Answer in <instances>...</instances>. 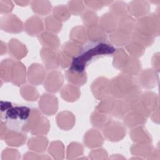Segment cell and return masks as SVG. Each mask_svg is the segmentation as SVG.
<instances>
[{"mask_svg":"<svg viewBox=\"0 0 160 160\" xmlns=\"http://www.w3.org/2000/svg\"><path fill=\"white\" fill-rule=\"evenodd\" d=\"M115 50L113 46L106 41L90 42L82 46L81 52L72 58L69 69L79 72H84L88 64L94 58L100 56L111 54Z\"/></svg>","mask_w":160,"mask_h":160,"instance_id":"6da1fadb","label":"cell"},{"mask_svg":"<svg viewBox=\"0 0 160 160\" xmlns=\"http://www.w3.org/2000/svg\"><path fill=\"white\" fill-rule=\"evenodd\" d=\"M30 114L31 109L27 106H12L1 112V120L5 122L9 129L23 132Z\"/></svg>","mask_w":160,"mask_h":160,"instance_id":"7a4b0ae2","label":"cell"},{"mask_svg":"<svg viewBox=\"0 0 160 160\" xmlns=\"http://www.w3.org/2000/svg\"><path fill=\"white\" fill-rule=\"evenodd\" d=\"M137 81L128 74L122 72L110 81V95L115 99H122Z\"/></svg>","mask_w":160,"mask_h":160,"instance_id":"3957f363","label":"cell"},{"mask_svg":"<svg viewBox=\"0 0 160 160\" xmlns=\"http://www.w3.org/2000/svg\"><path fill=\"white\" fill-rule=\"evenodd\" d=\"M135 29L153 36L159 34V18L155 14H151L140 18L136 21Z\"/></svg>","mask_w":160,"mask_h":160,"instance_id":"277c9868","label":"cell"},{"mask_svg":"<svg viewBox=\"0 0 160 160\" xmlns=\"http://www.w3.org/2000/svg\"><path fill=\"white\" fill-rule=\"evenodd\" d=\"M102 129L105 138L113 142L121 141L124 138L126 133L124 126L118 121H111Z\"/></svg>","mask_w":160,"mask_h":160,"instance_id":"5b68a950","label":"cell"},{"mask_svg":"<svg viewBox=\"0 0 160 160\" xmlns=\"http://www.w3.org/2000/svg\"><path fill=\"white\" fill-rule=\"evenodd\" d=\"M0 27L2 31L7 32L19 33L22 31L24 25L16 15L8 14L1 18Z\"/></svg>","mask_w":160,"mask_h":160,"instance_id":"8992f818","label":"cell"},{"mask_svg":"<svg viewBox=\"0 0 160 160\" xmlns=\"http://www.w3.org/2000/svg\"><path fill=\"white\" fill-rule=\"evenodd\" d=\"M91 88L94 98L101 100L110 95V81L104 77L98 78L92 83Z\"/></svg>","mask_w":160,"mask_h":160,"instance_id":"52a82bcc","label":"cell"},{"mask_svg":"<svg viewBox=\"0 0 160 160\" xmlns=\"http://www.w3.org/2000/svg\"><path fill=\"white\" fill-rule=\"evenodd\" d=\"M39 107L41 111L46 115L52 116L58 111V98L51 94H43L39 101Z\"/></svg>","mask_w":160,"mask_h":160,"instance_id":"ba28073f","label":"cell"},{"mask_svg":"<svg viewBox=\"0 0 160 160\" xmlns=\"http://www.w3.org/2000/svg\"><path fill=\"white\" fill-rule=\"evenodd\" d=\"M64 77L62 73L58 71L53 70L46 76L44 87L46 91L50 92H56L62 87Z\"/></svg>","mask_w":160,"mask_h":160,"instance_id":"9c48e42d","label":"cell"},{"mask_svg":"<svg viewBox=\"0 0 160 160\" xmlns=\"http://www.w3.org/2000/svg\"><path fill=\"white\" fill-rule=\"evenodd\" d=\"M46 71L44 67L38 63L32 64L28 71V79L32 84L38 86L41 84L46 78Z\"/></svg>","mask_w":160,"mask_h":160,"instance_id":"30bf717a","label":"cell"},{"mask_svg":"<svg viewBox=\"0 0 160 160\" xmlns=\"http://www.w3.org/2000/svg\"><path fill=\"white\" fill-rule=\"evenodd\" d=\"M138 76L137 82L138 84L143 88H153L158 82V76L155 70L146 69L141 71Z\"/></svg>","mask_w":160,"mask_h":160,"instance_id":"8fae6325","label":"cell"},{"mask_svg":"<svg viewBox=\"0 0 160 160\" xmlns=\"http://www.w3.org/2000/svg\"><path fill=\"white\" fill-rule=\"evenodd\" d=\"M58 52L56 51L42 48L40 51L41 59L45 68L48 70H53L58 68Z\"/></svg>","mask_w":160,"mask_h":160,"instance_id":"7c38bea8","label":"cell"},{"mask_svg":"<svg viewBox=\"0 0 160 160\" xmlns=\"http://www.w3.org/2000/svg\"><path fill=\"white\" fill-rule=\"evenodd\" d=\"M24 28L29 36H36L41 34L44 29V26L41 19L37 16H33L26 20Z\"/></svg>","mask_w":160,"mask_h":160,"instance_id":"4fadbf2b","label":"cell"},{"mask_svg":"<svg viewBox=\"0 0 160 160\" xmlns=\"http://www.w3.org/2000/svg\"><path fill=\"white\" fill-rule=\"evenodd\" d=\"M149 9V4L145 1H133L128 5V12L136 18H142L146 16Z\"/></svg>","mask_w":160,"mask_h":160,"instance_id":"5bb4252c","label":"cell"},{"mask_svg":"<svg viewBox=\"0 0 160 160\" xmlns=\"http://www.w3.org/2000/svg\"><path fill=\"white\" fill-rule=\"evenodd\" d=\"M26 138L27 136L24 132L9 129L2 139L10 146L19 147L26 142Z\"/></svg>","mask_w":160,"mask_h":160,"instance_id":"9a60e30c","label":"cell"},{"mask_svg":"<svg viewBox=\"0 0 160 160\" xmlns=\"http://www.w3.org/2000/svg\"><path fill=\"white\" fill-rule=\"evenodd\" d=\"M8 51L9 55L17 60L23 58L28 53L26 46L15 38H12L9 41Z\"/></svg>","mask_w":160,"mask_h":160,"instance_id":"2e32d148","label":"cell"},{"mask_svg":"<svg viewBox=\"0 0 160 160\" xmlns=\"http://www.w3.org/2000/svg\"><path fill=\"white\" fill-rule=\"evenodd\" d=\"M11 82L16 86H21L26 82V67L19 62L15 61L11 72Z\"/></svg>","mask_w":160,"mask_h":160,"instance_id":"e0dca14e","label":"cell"},{"mask_svg":"<svg viewBox=\"0 0 160 160\" xmlns=\"http://www.w3.org/2000/svg\"><path fill=\"white\" fill-rule=\"evenodd\" d=\"M118 19L110 12L102 14L99 20V26L106 32L112 33L118 28Z\"/></svg>","mask_w":160,"mask_h":160,"instance_id":"ac0fdd59","label":"cell"},{"mask_svg":"<svg viewBox=\"0 0 160 160\" xmlns=\"http://www.w3.org/2000/svg\"><path fill=\"white\" fill-rule=\"evenodd\" d=\"M39 42L43 48L56 51L60 46L59 38L54 33L50 32H44L39 36Z\"/></svg>","mask_w":160,"mask_h":160,"instance_id":"d6986e66","label":"cell"},{"mask_svg":"<svg viewBox=\"0 0 160 160\" xmlns=\"http://www.w3.org/2000/svg\"><path fill=\"white\" fill-rule=\"evenodd\" d=\"M104 142L103 138L97 129H89L84 134V142L89 148H95L101 146Z\"/></svg>","mask_w":160,"mask_h":160,"instance_id":"ffe728a7","label":"cell"},{"mask_svg":"<svg viewBox=\"0 0 160 160\" xmlns=\"http://www.w3.org/2000/svg\"><path fill=\"white\" fill-rule=\"evenodd\" d=\"M57 124L62 130L71 129L75 124V117L74 114L68 111L59 112L56 117Z\"/></svg>","mask_w":160,"mask_h":160,"instance_id":"44dd1931","label":"cell"},{"mask_svg":"<svg viewBox=\"0 0 160 160\" xmlns=\"http://www.w3.org/2000/svg\"><path fill=\"white\" fill-rule=\"evenodd\" d=\"M129 134L131 139L138 143H150L152 141L150 134L141 126L132 129Z\"/></svg>","mask_w":160,"mask_h":160,"instance_id":"7402d4cb","label":"cell"},{"mask_svg":"<svg viewBox=\"0 0 160 160\" xmlns=\"http://www.w3.org/2000/svg\"><path fill=\"white\" fill-rule=\"evenodd\" d=\"M136 21L131 16L126 15L118 19V30L131 35L135 29Z\"/></svg>","mask_w":160,"mask_h":160,"instance_id":"603a6c76","label":"cell"},{"mask_svg":"<svg viewBox=\"0 0 160 160\" xmlns=\"http://www.w3.org/2000/svg\"><path fill=\"white\" fill-rule=\"evenodd\" d=\"M61 97L64 101L68 102H74L77 101L80 96L81 91L79 88L74 84H66L61 91Z\"/></svg>","mask_w":160,"mask_h":160,"instance_id":"cb8c5ba5","label":"cell"},{"mask_svg":"<svg viewBox=\"0 0 160 160\" xmlns=\"http://www.w3.org/2000/svg\"><path fill=\"white\" fill-rule=\"evenodd\" d=\"M131 110V104L122 99H115L113 108L110 114L120 119L123 118Z\"/></svg>","mask_w":160,"mask_h":160,"instance_id":"d4e9b609","label":"cell"},{"mask_svg":"<svg viewBox=\"0 0 160 160\" xmlns=\"http://www.w3.org/2000/svg\"><path fill=\"white\" fill-rule=\"evenodd\" d=\"M147 118L134 111L129 112L124 118L123 121L127 127L129 128L141 126L146 122Z\"/></svg>","mask_w":160,"mask_h":160,"instance_id":"484cf974","label":"cell"},{"mask_svg":"<svg viewBox=\"0 0 160 160\" xmlns=\"http://www.w3.org/2000/svg\"><path fill=\"white\" fill-rule=\"evenodd\" d=\"M121 70L122 72L130 76H138L141 71V63L138 58L130 56Z\"/></svg>","mask_w":160,"mask_h":160,"instance_id":"4316f807","label":"cell"},{"mask_svg":"<svg viewBox=\"0 0 160 160\" xmlns=\"http://www.w3.org/2000/svg\"><path fill=\"white\" fill-rule=\"evenodd\" d=\"M48 144V139L42 135L31 138L28 142L29 149L37 152H44Z\"/></svg>","mask_w":160,"mask_h":160,"instance_id":"83f0119b","label":"cell"},{"mask_svg":"<svg viewBox=\"0 0 160 160\" xmlns=\"http://www.w3.org/2000/svg\"><path fill=\"white\" fill-rule=\"evenodd\" d=\"M131 41L146 48V47L151 46V44L153 43L154 37L138 30L134 29L131 35Z\"/></svg>","mask_w":160,"mask_h":160,"instance_id":"f1b7e54d","label":"cell"},{"mask_svg":"<svg viewBox=\"0 0 160 160\" xmlns=\"http://www.w3.org/2000/svg\"><path fill=\"white\" fill-rule=\"evenodd\" d=\"M112 121V119L108 114L94 111L91 114V122L92 126L98 129H103L108 123Z\"/></svg>","mask_w":160,"mask_h":160,"instance_id":"f546056e","label":"cell"},{"mask_svg":"<svg viewBox=\"0 0 160 160\" xmlns=\"http://www.w3.org/2000/svg\"><path fill=\"white\" fill-rule=\"evenodd\" d=\"M139 99L151 111H155L156 107L158 106V96L152 92L146 91L141 94Z\"/></svg>","mask_w":160,"mask_h":160,"instance_id":"4dcf8cb0","label":"cell"},{"mask_svg":"<svg viewBox=\"0 0 160 160\" xmlns=\"http://www.w3.org/2000/svg\"><path fill=\"white\" fill-rule=\"evenodd\" d=\"M88 39L91 42H104L108 39L106 33L98 25L87 29Z\"/></svg>","mask_w":160,"mask_h":160,"instance_id":"1f68e13d","label":"cell"},{"mask_svg":"<svg viewBox=\"0 0 160 160\" xmlns=\"http://www.w3.org/2000/svg\"><path fill=\"white\" fill-rule=\"evenodd\" d=\"M66 78L69 82L76 86H82L87 81L86 72H76L68 69L65 72Z\"/></svg>","mask_w":160,"mask_h":160,"instance_id":"d6a6232c","label":"cell"},{"mask_svg":"<svg viewBox=\"0 0 160 160\" xmlns=\"http://www.w3.org/2000/svg\"><path fill=\"white\" fill-rule=\"evenodd\" d=\"M69 38L73 42L83 45L88 40L87 31L84 27L77 26L71 29L69 34Z\"/></svg>","mask_w":160,"mask_h":160,"instance_id":"836d02e7","label":"cell"},{"mask_svg":"<svg viewBox=\"0 0 160 160\" xmlns=\"http://www.w3.org/2000/svg\"><path fill=\"white\" fill-rule=\"evenodd\" d=\"M109 39L112 44L117 46H126L131 41V35L117 29L109 34Z\"/></svg>","mask_w":160,"mask_h":160,"instance_id":"e575fe53","label":"cell"},{"mask_svg":"<svg viewBox=\"0 0 160 160\" xmlns=\"http://www.w3.org/2000/svg\"><path fill=\"white\" fill-rule=\"evenodd\" d=\"M15 61L12 59H5L0 64V76L4 82L11 81L12 66Z\"/></svg>","mask_w":160,"mask_h":160,"instance_id":"d590c367","label":"cell"},{"mask_svg":"<svg viewBox=\"0 0 160 160\" xmlns=\"http://www.w3.org/2000/svg\"><path fill=\"white\" fill-rule=\"evenodd\" d=\"M153 148L149 143H137L131 148V152L133 155L148 158L150 156Z\"/></svg>","mask_w":160,"mask_h":160,"instance_id":"8d00e7d4","label":"cell"},{"mask_svg":"<svg viewBox=\"0 0 160 160\" xmlns=\"http://www.w3.org/2000/svg\"><path fill=\"white\" fill-rule=\"evenodd\" d=\"M31 6L34 12L39 15L48 14L51 10V3L48 1H32Z\"/></svg>","mask_w":160,"mask_h":160,"instance_id":"74e56055","label":"cell"},{"mask_svg":"<svg viewBox=\"0 0 160 160\" xmlns=\"http://www.w3.org/2000/svg\"><path fill=\"white\" fill-rule=\"evenodd\" d=\"M129 59V56L122 48L117 49L114 52L112 64L114 68L121 70Z\"/></svg>","mask_w":160,"mask_h":160,"instance_id":"f35d334b","label":"cell"},{"mask_svg":"<svg viewBox=\"0 0 160 160\" xmlns=\"http://www.w3.org/2000/svg\"><path fill=\"white\" fill-rule=\"evenodd\" d=\"M50 124L48 119L44 116H41L37 122L35 126L31 131V132L34 135H44L49 131Z\"/></svg>","mask_w":160,"mask_h":160,"instance_id":"ab89813d","label":"cell"},{"mask_svg":"<svg viewBox=\"0 0 160 160\" xmlns=\"http://www.w3.org/2000/svg\"><path fill=\"white\" fill-rule=\"evenodd\" d=\"M20 93L22 97L28 101H34L39 98V92L37 89L32 85L26 84L21 87Z\"/></svg>","mask_w":160,"mask_h":160,"instance_id":"60d3db41","label":"cell"},{"mask_svg":"<svg viewBox=\"0 0 160 160\" xmlns=\"http://www.w3.org/2000/svg\"><path fill=\"white\" fill-rule=\"evenodd\" d=\"M48 152L56 159H62L64 155V146L59 141H53L50 144Z\"/></svg>","mask_w":160,"mask_h":160,"instance_id":"b9f144b4","label":"cell"},{"mask_svg":"<svg viewBox=\"0 0 160 160\" xmlns=\"http://www.w3.org/2000/svg\"><path fill=\"white\" fill-rule=\"evenodd\" d=\"M110 13L116 16L117 18H120L128 15V5L123 1L114 2L109 8Z\"/></svg>","mask_w":160,"mask_h":160,"instance_id":"7bdbcfd3","label":"cell"},{"mask_svg":"<svg viewBox=\"0 0 160 160\" xmlns=\"http://www.w3.org/2000/svg\"><path fill=\"white\" fill-rule=\"evenodd\" d=\"M71 14L68 7L63 4L54 7L52 10V16L61 22L68 20L71 17Z\"/></svg>","mask_w":160,"mask_h":160,"instance_id":"ee69618b","label":"cell"},{"mask_svg":"<svg viewBox=\"0 0 160 160\" xmlns=\"http://www.w3.org/2000/svg\"><path fill=\"white\" fill-rule=\"evenodd\" d=\"M82 48V45L76 43L73 41H68L62 45V51L71 58H73L77 56L81 52Z\"/></svg>","mask_w":160,"mask_h":160,"instance_id":"f6af8a7d","label":"cell"},{"mask_svg":"<svg viewBox=\"0 0 160 160\" xmlns=\"http://www.w3.org/2000/svg\"><path fill=\"white\" fill-rule=\"evenodd\" d=\"M82 20L84 25L88 28H91L98 24L99 18L96 13L92 10L87 9L82 14Z\"/></svg>","mask_w":160,"mask_h":160,"instance_id":"bcb514c9","label":"cell"},{"mask_svg":"<svg viewBox=\"0 0 160 160\" xmlns=\"http://www.w3.org/2000/svg\"><path fill=\"white\" fill-rule=\"evenodd\" d=\"M114 101L115 98L112 97L108 96L105 98L101 100L96 108V111L106 114L111 113L114 106Z\"/></svg>","mask_w":160,"mask_h":160,"instance_id":"7dc6e473","label":"cell"},{"mask_svg":"<svg viewBox=\"0 0 160 160\" xmlns=\"http://www.w3.org/2000/svg\"><path fill=\"white\" fill-rule=\"evenodd\" d=\"M141 95V89L138 82L133 85V86L128 92L126 96L122 98L126 102L129 104H132L138 101Z\"/></svg>","mask_w":160,"mask_h":160,"instance_id":"c3c4849f","label":"cell"},{"mask_svg":"<svg viewBox=\"0 0 160 160\" xmlns=\"http://www.w3.org/2000/svg\"><path fill=\"white\" fill-rule=\"evenodd\" d=\"M83 154V147L78 143L72 142L67 148V158L73 159Z\"/></svg>","mask_w":160,"mask_h":160,"instance_id":"681fc988","label":"cell"},{"mask_svg":"<svg viewBox=\"0 0 160 160\" xmlns=\"http://www.w3.org/2000/svg\"><path fill=\"white\" fill-rule=\"evenodd\" d=\"M45 26L47 31L50 32H59L62 28V22L56 19H55L53 16H48L45 19Z\"/></svg>","mask_w":160,"mask_h":160,"instance_id":"f907efd6","label":"cell"},{"mask_svg":"<svg viewBox=\"0 0 160 160\" xmlns=\"http://www.w3.org/2000/svg\"><path fill=\"white\" fill-rule=\"evenodd\" d=\"M41 116L40 111L36 108L31 109V114L28 121V122L24 129V132H28L31 131L32 128L35 126L37 122Z\"/></svg>","mask_w":160,"mask_h":160,"instance_id":"816d5d0a","label":"cell"},{"mask_svg":"<svg viewBox=\"0 0 160 160\" xmlns=\"http://www.w3.org/2000/svg\"><path fill=\"white\" fill-rule=\"evenodd\" d=\"M126 49L131 57L136 58L142 56L145 51V48L131 41L126 46Z\"/></svg>","mask_w":160,"mask_h":160,"instance_id":"f5cc1de1","label":"cell"},{"mask_svg":"<svg viewBox=\"0 0 160 160\" xmlns=\"http://www.w3.org/2000/svg\"><path fill=\"white\" fill-rule=\"evenodd\" d=\"M68 8L71 14L78 16L84 12L85 6L82 1H71L68 3Z\"/></svg>","mask_w":160,"mask_h":160,"instance_id":"db71d44e","label":"cell"},{"mask_svg":"<svg viewBox=\"0 0 160 160\" xmlns=\"http://www.w3.org/2000/svg\"><path fill=\"white\" fill-rule=\"evenodd\" d=\"M131 110L142 115L146 118L149 117L151 113V111L146 108L139 101V99L131 104Z\"/></svg>","mask_w":160,"mask_h":160,"instance_id":"11a10c76","label":"cell"},{"mask_svg":"<svg viewBox=\"0 0 160 160\" xmlns=\"http://www.w3.org/2000/svg\"><path fill=\"white\" fill-rule=\"evenodd\" d=\"M20 158V153L17 149L11 148L4 149L1 154V159L2 160H12L18 159Z\"/></svg>","mask_w":160,"mask_h":160,"instance_id":"9f6ffc18","label":"cell"},{"mask_svg":"<svg viewBox=\"0 0 160 160\" xmlns=\"http://www.w3.org/2000/svg\"><path fill=\"white\" fill-rule=\"evenodd\" d=\"M112 1H85L84 2L88 7H89L92 10H99L102 9L104 6L111 4Z\"/></svg>","mask_w":160,"mask_h":160,"instance_id":"6f0895ef","label":"cell"},{"mask_svg":"<svg viewBox=\"0 0 160 160\" xmlns=\"http://www.w3.org/2000/svg\"><path fill=\"white\" fill-rule=\"evenodd\" d=\"M58 62L59 66L62 68H66L69 67L72 62L71 58L68 54L64 53L62 51L58 52Z\"/></svg>","mask_w":160,"mask_h":160,"instance_id":"680465c9","label":"cell"},{"mask_svg":"<svg viewBox=\"0 0 160 160\" xmlns=\"http://www.w3.org/2000/svg\"><path fill=\"white\" fill-rule=\"evenodd\" d=\"M89 156L91 159H106L108 157V152L104 149H98L91 151Z\"/></svg>","mask_w":160,"mask_h":160,"instance_id":"91938a15","label":"cell"},{"mask_svg":"<svg viewBox=\"0 0 160 160\" xmlns=\"http://www.w3.org/2000/svg\"><path fill=\"white\" fill-rule=\"evenodd\" d=\"M14 8V4L11 1L1 0L0 1V12L1 14L10 13Z\"/></svg>","mask_w":160,"mask_h":160,"instance_id":"94428289","label":"cell"},{"mask_svg":"<svg viewBox=\"0 0 160 160\" xmlns=\"http://www.w3.org/2000/svg\"><path fill=\"white\" fill-rule=\"evenodd\" d=\"M44 154L42 155V156H39V154L33 153L31 152H28L26 153L24 156L23 159H51L50 157L46 156H43Z\"/></svg>","mask_w":160,"mask_h":160,"instance_id":"6125c7cd","label":"cell"},{"mask_svg":"<svg viewBox=\"0 0 160 160\" xmlns=\"http://www.w3.org/2000/svg\"><path fill=\"white\" fill-rule=\"evenodd\" d=\"M9 128L7 126V124L4 122L3 121L1 120V124H0V136L1 139H2L5 134L7 133V132L9 131Z\"/></svg>","mask_w":160,"mask_h":160,"instance_id":"be15d7a7","label":"cell"},{"mask_svg":"<svg viewBox=\"0 0 160 160\" xmlns=\"http://www.w3.org/2000/svg\"><path fill=\"white\" fill-rule=\"evenodd\" d=\"M152 60V67L154 68V69H156V70L159 71V53L154 54Z\"/></svg>","mask_w":160,"mask_h":160,"instance_id":"e7e4bbea","label":"cell"},{"mask_svg":"<svg viewBox=\"0 0 160 160\" xmlns=\"http://www.w3.org/2000/svg\"><path fill=\"white\" fill-rule=\"evenodd\" d=\"M8 50L7 45L5 42H4L2 41H1L0 44V54L1 56H2L4 54H6Z\"/></svg>","mask_w":160,"mask_h":160,"instance_id":"03108f58","label":"cell"},{"mask_svg":"<svg viewBox=\"0 0 160 160\" xmlns=\"http://www.w3.org/2000/svg\"><path fill=\"white\" fill-rule=\"evenodd\" d=\"M14 2L20 6H26L29 3H31V2L29 1H15Z\"/></svg>","mask_w":160,"mask_h":160,"instance_id":"003e7915","label":"cell"}]
</instances>
